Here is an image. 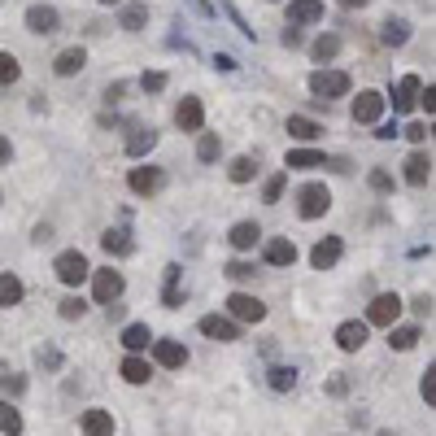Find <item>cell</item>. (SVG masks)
<instances>
[{
    "label": "cell",
    "mask_w": 436,
    "mask_h": 436,
    "mask_svg": "<svg viewBox=\"0 0 436 436\" xmlns=\"http://www.w3.org/2000/svg\"><path fill=\"white\" fill-rule=\"evenodd\" d=\"M197 328H201V336H209V341H240V323L223 318V314H205Z\"/></svg>",
    "instance_id": "cell-13"
},
{
    "label": "cell",
    "mask_w": 436,
    "mask_h": 436,
    "mask_svg": "<svg viewBox=\"0 0 436 436\" xmlns=\"http://www.w3.org/2000/svg\"><path fill=\"white\" fill-rule=\"evenodd\" d=\"M341 5H345V9H362V5H366V0H341Z\"/></svg>",
    "instance_id": "cell-55"
},
{
    "label": "cell",
    "mask_w": 436,
    "mask_h": 436,
    "mask_svg": "<svg viewBox=\"0 0 436 436\" xmlns=\"http://www.w3.org/2000/svg\"><path fill=\"white\" fill-rule=\"evenodd\" d=\"M61 26V13L53 5H31L26 9V31H35V35H53Z\"/></svg>",
    "instance_id": "cell-12"
},
{
    "label": "cell",
    "mask_w": 436,
    "mask_h": 436,
    "mask_svg": "<svg viewBox=\"0 0 436 436\" xmlns=\"http://www.w3.org/2000/svg\"><path fill=\"white\" fill-rule=\"evenodd\" d=\"M18 74H22V66H18V57H13V53H0V88H9V83H18Z\"/></svg>",
    "instance_id": "cell-37"
},
{
    "label": "cell",
    "mask_w": 436,
    "mask_h": 436,
    "mask_svg": "<svg viewBox=\"0 0 436 436\" xmlns=\"http://www.w3.org/2000/svg\"><path fill=\"white\" fill-rule=\"evenodd\" d=\"M144 22H149V5H140V0H131V5L122 9V18H118L122 31H144Z\"/></svg>",
    "instance_id": "cell-30"
},
{
    "label": "cell",
    "mask_w": 436,
    "mask_h": 436,
    "mask_svg": "<svg viewBox=\"0 0 436 436\" xmlns=\"http://www.w3.org/2000/svg\"><path fill=\"white\" fill-rule=\"evenodd\" d=\"M227 175H232V184H249L253 175H257V161L253 157H236L232 166H227Z\"/></svg>",
    "instance_id": "cell-36"
},
{
    "label": "cell",
    "mask_w": 436,
    "mask_h": 436,
    "mask_svg": "<svg viewBox=\"0 0 436 436\" xmlns=\"http://www.w3.org/2000/svg\"><path fill=\"white\" fill-rule=\"evenodd\" d=\"M166 83H170L166 70H144V74H140V88H144V92H161Z\"/></svg>",
    "instance_id": "cell-40"
},
{
    "label": "cell",
    "mask_w": 436,
    "mask_h": 436,
    "mask_svg": "<svg viewBox=\"0 0 436 436\" xmlns=\"http://www.w3.org/2000/svg\"><path fill=\"white\" fill-rule=\"evenodd\" d=\"M122 345L131 349V353L149 349V345H153V332H149V323H127V328H122Z\"/></svg>",
    "instance_id": "cell-24"
},
{
    "label": "cell",
    "mask_w": 436,
    "mask_h": 436,
    "mask_svg": "<svg viewBox=\"0 0 436 436\" xmlns=\"http://www.w3.org/2000/svg\"><path fill=\"white\" fill-rule=\"evenodd\" d=\"M227 240H232V245H236L240 253H245V249H253L257 240H262V227H257V223H236Z\"/></svg>",
    "instance_id": "cell-27"
},
{
    "label": "cell",
    "mask_w": 436,
    "mask_h": 436,
    "mask_svg": "<svg viewBox=\"0 0 436 436\" xmlns=\"http://www.w3.org/2000/svg\"><path fill=\"white\" fill-rule=\"evenodd\" d=\"M384 105H389V96L384 92H358L353 96V122H380V114H384Z\"/></svg>",
    "instance_id": "cell-7"
},
{
    "label": "cell",
    "mask_w": 436,
    "mask_h": 436,
    "mask_svg": "<svg viewBox=\"0 0 436 436\" xmlns=\"http://www.w3.org/2000/svg\"><path fill=\"white\" fill-rule=\"evenodd\" d=\"M122 288H127V280H122V271H92V297H96V305H114L118 297H122Z\"/></svg>",
    "instance_id": "cell-3"
},
{
    "label": "cell",
    "mask_w": 436,
    "mask_h": 436,
    "mask_svg": "<svg viewBox=\"0 0 436 436\" xmlns=\"http://www.w3.org/2000/svg\"><path fill=\"white\" fill-rule=\"evenodd\" d=\"M293 262H297V245L288 236L266 240V266H293Z\"/></svg>",
    "instance_id": "cell-18"
},
{
    "label": "cell",
    "mask_w": 436,
    "mask_h": 436,
    "mask_svg": "<svg viewBox=\"0 0 436 436\" xmlns=\"http://www.w3.org/2000/svg\"><path fill=\"white\" fill-rule=\"evenodd\" d=\"M271 389L275 393H293L297 389V371L293 366H271Z\"/></svg>",
    "instance_id": "cell-34"
},
{
    "label": "cell",
    "mask_w": 436,
    "mask_h": 436,
    "mask_svg": "<svg viewBox=\"0 0 436 436\" xmlns=\"http://www.w3.org/2000/svg\"><path fill=\"white\" fill-rule=\"evenodd\" d=\"M336 345H341L345 353H358L366 345V323H358V318L341 323V328H336Z\"/></svg>",
    "instance_id": "cell-17"
},
{
    "label": "cell",
    "mask_w": 436,
    "mask_h": 436,
    "mask_svg": "<svg viewBox=\"0 0 436 436\" xmlns=\"http://www.w3.org/2000/svg\"><path fill=\"white\" fill-rule=\"evenodd\" d=\"M53 271H57V280L66 284V288H79L88 275H92V266H88V257L79 253V249H66V253H57V262H53Z\"/></svg>",
    "instance_id": "cell-1"
},
{
    "label": "cell",
    "mask_w": 436,
    "mask_h": 436,
    "mask_svg": "<svg viewBox=\"0 0 436 436\" xmlns=\"http://www.w3.org/2000/svg\"><path fill=\"white\" fill-rule=\"evenodd\" d=\"M227 314H232V323H262L266 318V305L257 301L253 293H232L227 297Z\"/></svg>",
    "instance_id": "cell-6"
},
{
    "label": "cell",
    "mask_w": 436,
    "mask_h": 436,
    "mask_svg": "<svg viewBox=\"0 0 436 436\" xmlns=\"http://www.w3.org/2000/svg\"><path fill=\"white\" fill-rule=\"evenodd\" d=\"M175 127H179V131H201V127H205L201 96H184V101L175 105Z\"/></svg>",
    "instance_id": "cell-8"
},
{
    "label": "cell",
    "mask_w": 436,
    "mask_h": 436,
    "mask_svg": "<svg viewBox=\"0 0 436 436\" xmlns=\"http://www.w3.org/2000/svg\"><path fill=\"white\" fill-rule=\"evenodd\" d=\"M284 44H288V48L301 44V31H297V26H288V31H284Z\"/></svg>",
    "instance_id": "cell-53"
},
{
    "label": "cell",
    "mask_w": 436,
    "mask_h": 436,
    "mask_svg": "<svg viewBox=\"0 0 436 436\" xmlns=\"http://www.w3.org/2000/svg\"><path fill=\"white\" fill-rule=\"evenodd\" d=\"M0 389H5L9 397H18V393H26V380L22 376H0Z\"/></svg>",
    "instance_id": "cell-44"
},
{
    "label": "cell",
    "mask_w": 436,
    "mask_h": 436,
    "mask_svg": "<svg viewBox=\"0 0 436 436\" xmlns=\"http://www.w3.org/2000/svg\"><path fill=\"white\" fill-rule=\"evenodd\" d=\"M101 5H122V0H101Z\"/></svg>",
    "instance_id": "cell-56"
},
{
    "label": "cell",
    "mask_w": 436,
    "mask_h": 436,
    "mask_svg": "<svg viewBox=\"0 0 436 436\" xmlns=\"http://www.w3.org/2000/svg\"><path fill=\"white\" fill-rule=\"evenodd\" d=\"M401 310H406V301H401L397 293H380L376 301L366 305V323H376V328H393V323L401 318Z\"/></svg>",
    "instance_id": "cell-5"
},
{
    "label": "cell",
    "mask_w": 436,
    "mask_h": 436,
    "mask_svg": "<svg viewBox=\"0 0 436 436\" xmlns=\"http://www.w3.org/2000/svg\"><path fill=\"white\" fill-rule=\"evenodd\" d=\"M0 432L5 436H22V414H18V406H9L5 397H0Z\"/></svg>",
    "instance_id": "cell-31"
},
{
    "label": "cell",
    "mask_w": 436,
    "mask_h": 436,
    "mask_svg": "<svg viewBox=\"0 0 436 436\" xmlns=\"http://www.w3.org/2000/svg\"><path fill=\"white\" fill-rule=\"evenodd\" d=\"M288 136H293V140H305V144H310V140H318L323 136V127L314 122V118H305V114H288Z\"/></svg>",
    "instance_id": "cell-22"
},
{
    "label": "cell",
    "mask_w": 436,
    "mask_h": 436,
    "mask_svg": "<svg viewBox=\"0 0 436 436\" xmlns=\"http://www.w3.org/2000/svg\"><path fill=\"white\" fill-rule=\"evenodd\" d=\"M341 253H345V245H341V236H323L318 245L310 249V262H314V271H332L336 262H341Z\"/></svg>",
    "instance_id": "cell-11"
},
{
    "label": "cell",
    "mask_w": 436,
    "mask_h": 436,
    "mask_svg": "<svg viewBox=\"0 0 436 436\" xmlns=\"http://www.w3.org/2000/svg\"><path fill=\"white\" fill-rule=\"evenodd\" d=\"M328 209H332V192L323 188V184H305L297 192V214L301 218H323Z\"/></svg>",
    "instance_id": "cell-4"
},
{
    "label": "cell",
    "mask_w": 436,
    "mask_h": 436,
    "mask_svg": "<svg viewBox=\"0 0 436 436\" xmlns=\"http://www.w3.org/2000/svg\"><path fill=\"white\" fill-rule=\"evenodd\" d=\"M214 66H218V70H236V57H227V53H218V57H214Z\"/></svg>",
    "instance_id": "cell-50"
},
{
    "label": "cell",
    "mask_w": 436,
    "mask_h": 436,
    "mask_svg": "<svg viewBox=\"0 0 436 436\" xmlns=\"http://www.w3.org/2000/svg\"><path fill=\"white\" fill-rule=\"evenodd\" d=\"M122 92H127V83H109V88H105V101H118Z\"/></svg>",
    "instance_id": "cell-51"
},
{
    "label": "cell",
    "mask_w": 436,
    "mask_h": 436,
    "mask_svg": "<svg viewBox=\"0 0 436 436\" xmlns=\"http://www.w3.org/2000/svg\"><path fill=\"white\" fill-rule=\"evenodd\" d=\"M380 40L389 44V48H401V44L410 40V22H406V18H389V22L380 26Z\"/></svg>",
    "instance_id": "cell-26"
},
{
    "label": "cell",
    "mask_w": 436,
    "mask_h": 436,
    "mask_svg": "<svg viewBox=\"0 0 436 436\" xmlns=\"http://www.w3.org/2000/svg\"><path fill=\"white\" fill-rule=\"evenodd\" d=\"M22 293H26V288H22V280L13 275V271H5V275H0V310L18 305V301H22Z\"/></svg>",
    "instance_id": "cell-25"
},
{
    "label": "cell",
    "mask_w": 436,
    "mask_h": 436,
    "mask_svg": "<svg viewBox=\"0 0 436 436\" xmlns=\"http://www.w3.org/2000/svg\"><path fill=\"white\" fill-rule=\"evenodd\" d=\"M153 144H157V131H153V127L131 122V136H127V157H144Z\"/></svg>",
    "instance_id": "cell-20"
},
{
    "label": "cell",
    "mask_w": 436,
    "mask_h": 436,
    "mask_svg": "<svg viewBox=\"0 0 436 436\" xmlns=\"http://www.w3.org/2000/svg\"><path fill=\"white\" fill-rule=\"evenodd\" d=\"M88 66V53H83V48H61V53H57V61H53V70L61 74V79H70V74H79V70H83Z\"/></svg>",
    "instance_id": "cell-19"
},
{
    "label": "cell",
    "mask_w": 436,
    "mask_h": 436,
    "mask_svg": "<svg viewBox=\"0 0 436 436\" xmlns=\"http://www.w3.org/2000/svg\"><path fill=\"white\" fill-rule=\"evenodd\" d=\"M419 101H423V109H428V118L436 114V88L428 83V88H419Z\"/></svg>",
    "instance_id": "cell-46"
},
{
    "label": "cell",
    "mask_w": 436,
    "mask_h": 436,
    "mask_svg": "<svg viewBox=\"0 0 436 436\" xmlns=\"http://www.w3.org/2000/svg\"><path fill=\"white\" fill-rule=\"evenodd\" d=\"M9 157H13V144H9L5 136H0V166H5V161H9Z\"/></svg>",
    "instance_id": "cell-52"
},
{
    "label": "cell",
    "mask_w": 436,
    "mask_h": 436,
    "mask_svg": "<svg viewBox=\"0 0 436 436\" xmlns=\"http://www.w3.org/2000/svg\"><path fill=\"white\" fill-rule=\"evenodd\" d=\"M101 249H105L109 257H127V253L136 249V240L127 236V232H105V236H101Z\"/></svg>",
    "instance_id": "cell-28"
},
{
    "label": "cell",
    "mask_w": 436,
    "mask_h": 436,
    "mask_svg": "<svg viewBox=\"0 0 436 436\" xmlns=\"http://www.w3.org/2000/svg\"><path fill=\"white\" fill-rule=\"evenodd\" d=\"M118 376L127 380V384H149V376H153V366L140 358V353H131V358H122V366H118Z\"/></svg>",
    "instance_id": "cell-23"
},
{
    "label": "cell",
    "mask_w": 436,
    "mask_h": 436,
    "mask_svg": "<svg viewBox=\"0 0 436 436\" xmlns=\"http://www.w3.org/2000/svg\"><path fill=\"white\" fill-rule=\"evenodd\" d=\"M419 393H423L428 406H436V366H428V371H423V380H419Z\"/></svg>",
    "instance_id": "cell-41"
},
{
    "label": "cell",
    "mask_w": 436,
    "mask_h": 436,
    "mask_svg": "<svg viewBox=\"0 0 436 436\" xmlns=\"http://www.w3.org/2000/svg\"><path fill=\"white\" fill-rule=\"evenodd\" d=\"M389 345L401 349V353L414 349V345H419V328H389Z\"/></svg>",
    "instance_id": "cell-35"
},
{
    "label": "cell",
    "mask_w": 436,
    "mask_h": 436,
    "mask_svg": "<svg viewBox=\"0 0 436 436\" xmlns=\"http://www.w3.org/2000/svg\"><path fill=\"white\" fill-rule=\"evenodd\" d=\"M376 136H380V140H397V136H401V127H397V122H380V127H376Z\"/></svg>",
    "instance_id": "cell-48"
},
{
    "label": "cell",
    "mask_w": 436,
    "mask_h": 436,
    "mask_svg": "<svg viewBox=\"0 0 436 436\" xmlns=\"http://www.w3.org/2000/svg\"><path fill=\"white\" fill-rule=\"evenodd\" d=\"M314 101H332V96H349V74L345 70H314L310 74Z\"/></svg>",
    "instance_id": "cell-2"
},
{
    "label": "cell",
    "mask_w": 436,
    "mask_h": 436,
    "mask_svg": "<svg viewBox=\"0 0 436 436\" xmlns=\"http://www.w3.org/2000/svg\"><path fill=\"white\" fill-rule=\"evenodd\" d=\"M284 188H288V170L271 175V179H266V188H262V201H266V205H275V201L284 197Z\"/></svg>",
    "instance_id": "cell-38"
},
{
    "label": "cell",
    "mask_w": 436,
    "mask_h": 436,
    "mask_svg": "<svg viewBox=\"0 0 436 436\" xmlns=\"http://www.w3.org/2000/svg\"><path fill=\"white\" fill-rule=\"evenodd\" d=\"M161 301H166L170 310L184 301V297H179V266H166V293H161Z\"/></svg>",
    "instance_id": "cell-39"
},
{
    "label": "cell",
    "mask_w": 436,
    "mask_h": 436,
    "mask_svg": "<svg viewBox=\"0 0 436 436\" xmlns=\"http://www.w3.org/2000/svg\"><path fill=\"white\" fill-rule=\"evenodd\" d=\"M371 188L376 192H393V175L389 170H371Z\"/></svg>",
    "instance_id": "cell-45"
},
{
    "label": "cell",
    "mask_w": 436,
    "mask_h": 436,
    "mask_svg": "<svg viewBox=\"0 0 436 436\" xmlns=\"http://www.w3.org/2000/svg\"><path fill=\"white\" fill-rule=\"evenodd\" d=\"M161 184H166V175H161L157 166H136L131 175H127V188H131L136 197H153V192H161Z\"/></svg>",
    "instance_id": "cell-9"
},
{
    "label": "cell",
    "mask_w": 436,
    "mask_h": 436,
    "mask_svg": "<svg viewBox=\"0 0 436 436\" xmlns=\"http://www.w3.org/2000/svg\"><path fill=\"white\" fill-rule=\"evenodd\" d=\"M79 432L83 436H114V414L109 410H83L79 414Z\"/></svg>",
    "instance_id": "cell-15"
},
{
    "label": "cell",
    "mask_w": 436,
    "mask_h": 436,
    "mask_svg": "<svg viewBox=\"0 0 436 436\" xmlns=\"http://www.w3.org/2000/svg\"><path fill=\"white\" fill-rule=\"evenodd\" d=\"M40 366L57 371V366H61V353H57V349H40Z\"/></svg>",
    "instance_id": "cell-47"
},
{
    "label": "cell",
    "mask_w": 436,
    "mask_h": 436,
    "mask_svg": "<svg viewBox=\"0 0 436 436\" xmlns=\"http://www.w3.org/2000/svg\"><path fill=\"white\" fill-rule=\"evenodd\" d=\"M218 153H223L218 131H201V140H197V157H201V161H218Z\"/></svg>",
    "instance_id": "cell-33"
},
{
    "label": "cell",
    "mask_w": 436,
    "mask_h": 436,
    "mask_svg": "<svg viewBox=\"0 0 436 436\" xmlns=\"http://www.w3.org/2000/svg\"><path fill=\"white\" fill-rule=\"evenodd\" d=\"M419 88H423V79L419 74H401L397 88H393V114H410L414 101H419Z\"/></svg>",
    "instance_id": "cell-10"
},
{
    "label": "cell",
    "mask_w": 436,
    "mask_h": 436,
    "mask_svg": "<svg viewBox=\"0 0 436 436\" xmlns=\"http://www.w3.org/2000/svg\"><path fill=\"white\" fill-rule=\"evenodd\" d=\"M257 275V271L249 266V262H227V280H240V284H245V280H253Z\"/></svg>",
    "instance_id": "cell-43"
},
{
    "label": "cell",
    "mask_w": 436,
    "mask_h": 436,
    "mask_svg": "<svg viewBox=\"0 0 436 436\" xmlns=\"http://www.w3.org/2000/svg\"><path fill=\"white\" fill-rule=\"evenodd\" d=\"M406 136H410L414 144H423V140H428L432 131H428V122H414V127H406Z\"/></svg>",
    "instance_id": "cell-49"
},
{
    "label": "cell",
    "mask_w": 436,
    "mask_h": 436,
    "mask_svg": "<svg viewBox=\"0 0 436 436\" xmlns=\"http://www.w3.org/2000/svg\"><path fill=\"white\" fill-rule=\"evenodd\" d=\"M323 22V0H293L288 5V26H310Z\"/></svg>",
    "instance_id": "cell-16"
},
{
    "label": "cell",
    "mask_w": 436,
    "mask_h": 436,
    "mask_svg": "<svg viewBox=\"0 0 436 436\" xmlns=\"http://www.w3.org/2000/svg\"><path fill=\"white\" fill-rule=\"evenodd\" d=\"M406 179H410L414 188H423V184L432 179V157H428L423 149H419V153H410V157H406Z\"/></svg>",
    "instance_id": "cell-21"
},
{
    "label": "cell",
    "mask_w": 436,
    "mask_h": 436,
    "mask_svg": "<svg viewBox=\"0 0 436 436\" xmlns=\"http://www.w3.org/2000/svg\"><path fill=\"white\" fill-rule=\"evenodd\" d=\"M310 53H314V61H332L336 53H341V35H332V31H328V35H318L310 44Z\"/></svg>",
    "instance_id": "cell-32"
},
{
    "label": "cell",
    "mask_w": 436,
    "mask_h": 436,
    "mask_svg": "<svg viewBox=\"0 0 436 436\" xmlns=\"http://www.w3.org/2000/svg\"><path fill=\"white\" fill-rule=\"evenodd\" d=\"M414 314H432V297H419L414 301Z\"/></svg>",
    "instance_id": "cell-54"
},
{
    "label": "cell",
    "mask_w": 436,
    "mask_h": 436,
    "mask_svg": "<svg viewBox=\"0 0 436 436\" xmlns=\"http://www.w3.org/2000/svg\"><path fill=\"white\" fill-rule=\"evenodd\" d=\"M83 310H88L83 297H66L61 301V318H83Z\"/></svg>",
    "instance_id": "cell-42"
},
{
    "label": "cell",
    "mask_w": 436,
    "mask_h": 436,
    "mask_svg": "<svg viewBox=\"0 0 436 436\" xmlns=\"http://www.w3.org/2000/svg\"><path fill=\"white\" fill-rule=\"evenodd\" d=\"M314 166H328L318 149H293L288 153V170H314Z\"/></svg>",
    "instance_id": "cell-29"
},
{
    "label": "cell",
    "mask_w": 436,
    "mask_h": 436,
    "mask_svg": "<svg viewBox=\"0 0 436 436\" xmlns=\"http://www.w3.org/2000/svg\"><path fill=\"white\" fill-rule=\"evenodd\" d=\"M153 362L166 366V371H179L188 362V349L179 341H153Z\"/></svg>",
    "instance_id": "cell-14"
}]
</instances>
